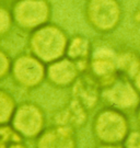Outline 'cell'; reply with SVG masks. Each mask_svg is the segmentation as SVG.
Instances as JSON below:
<instances>
[{
	"label": "cell",
	"instance_id": "1",
	"mask_svg": "<svg viewBox=\"0 0 140 148\" xmlns=\"http://www.w3.org/2000/svg\"><path fill=\"white\" fill-rule=\"evenodd\" d=\"M69 38L61 27L49 22L29 33L27 47L34 56L48 65L66 56Z\"/></svg>",
	"mask_w": 140,
	"mask_h": 148
},
{
	"label": "cell",
	"instance_id": "2",
	"mask_svg": "<svg viewBox=\"0 0 140 148\" xmlns=\"http://www.w3.org/2000/svg\"><path fill=\"white\" fill-rule=\"evenodd\" d=\"M92 132L100 144H123L130 132L129 120L124 111L106 106L95 113Z\"/></svg>",
	"mask_w": 140,
	"mask_h": 148
},
{
	"label": "cell",
	"instance_id": "3",
	"mask_svg": "<svg viewBox=\"0 0 140 148\" xmlns=\"http://www.w3.org/2000/svg\"><path fill=\"white\" fill-rule=\"evenodd\" d=\"M124 11L120 0H85L84 18L93 31L105 35L120 27Z\"/></svg>",
	"mask_w": 140,
	"mask_h": 148
},
{
	"label": "cell",
	"instance_id": "4",
	"mask_svg": "<svg viewBox=\"0 0 140 148\" xmlns=\"http://www.w3.org/2000/svg\"><path fill=\"white\" fill-rule=\"evenodd\" d=\"M11 11L16 27L26 33L49 23L53 13L49 0H18Z\"/></svg>",
	"mask_w": 140,
	"mask_h": 148
},
{
	"label": "cell",
	"instance_id": "5",
	"mask_svg": "<svg viewBox=\"0 0 140 148\" xmlns=\"http://www.w3.org/2000/svg\"><path fill=\"white\" fill-rule=\"evenodd\" d=\"M47 66L31 52L21 53L13 59L11 78L23 89H35L46 79Z\"/></svg>",
	"mask_w": 140,
	"mask_h": 148
},
{
	"label": "cell",
	"instance_id": "6",
	"mask_svg": "<svg viewBox=\"0 0 140 148\" xmlns=\"http://www.w3.org/2000/svg\"><path fill=\"white\" fill-rule=\"evenodd\" d=\"M88 71L99 82L102 90L113 85L120 76L117 66V49L105 44L93 46Z\"/></svg>",
	"mask_w": 140,
	"mask_h": 148
},
{
	"label": "cell",
	"instance_id": "7",
	"mask_svg": "<svg viewBox=\"0 0 140 148\" xmlns=\"http://www.w3.org/2000/svg\"><path fill=\"white\" fill-rule=\"evenodd\" d=\"M24 138L36 139L45 130V112L37 103L24 101L18 104L10 123Z\"/></svg>",
	"mask_w": 140,
	"mask_h": 148
},
{
	"label": "cell",
	"instance_id": "8",
	"mask_svg": "<svg viewBox=\"0 0 140 148\" xmlns=\"http://www.w3.org/2000/svg\"><path fill=\"white\" fill-rule=\"evenodd\" d=\"M102 100L107 106L120 111H136L140 104V95L131 80L120 76L113 85L102 90Z\"/></svg>",
	"mask_w": 140,
	"mask_h": 148
},
{
	"label": "cell",
	"instance_id": "9",
	"mask_svg": "<svg viewBox=\"0 0 140 148\" xmlns=\"http://www.w3.org/2000/svg\"><path fill=\"white\" fill-rule=\"evenodd\" d=\"M80 75L78 65L67 56L47 65L46 80L55 88H71Z\"/></svg>",
	"mask_w": 140,
	"mask_h": 148
},
{
	"label": "cell",
	"instance_id": "10",
	"mask_svg": "<svg viewBox=\"0 0 140 148\" xmlns=\"http://www.w3.org/2000/svg\"><path fill=\"white\" fill-rule=\"evenodd\" d=\"M71 97L78 100L89 112H92L102 100V88L90 71H85L80 75L71 87Z\"/></svg>",
	"mask_w": 140,
	"mask_h": 148
},
{
	"label": "cell",
	"instance_id": "11",
	"mask_svg": "<svg viewBox=\"0 0 140 148\" xmlns=\"http://www.w3.org/2000/svg\"><path fill=\"white\" fill-rule=\"evenodd\" d=\"M76 132L69 126L53 124L36 138L35 148H77Z\"/></svg>",
	"mask_w": 140,
	"mask_h": 148
},
{
	"label": "cell",
	"instance_id": "12",
	"mask_svg": "<svg viewBox=\"0 0 140 148\" xmlns=\"http://www.w3.org/2000/svg\"><path fill=\"white\" fill-rule=\"evenodd\" d=\"M89 113L90 112L78 100L71 97L61 109L54 113L52 116L53 124L69 126L77 131L87 124Z\"/></svg>",
	"mask_w": 140,
	"mask_h": 148
},
{
	"label": "cell",
	"instance_id": "13",
	"mask_svg": "<svg viewBox=\"0 0 140 148\" xmlns=\"http://www.w3.org/2000/svg\"><path fill=\"white\" fill-rule=\"evenodd\" d=\"M93 44L87 36L74 34L69 38L66 56L78 65L81 74L89 70Z\"/></svg>",
	"mask_w": 140,
	"mask_h": 148
},
{
	"label": "cell",
	"instance_id": "14",
	"mask_svg": "<svg viewBox=\"0 0 140 148\" xmlns=\"http://www.w3.org/2000/svg\"><path fill=\"white\" fill-rule=\"evenodd\" d=\"M117 66L120 76L132 80L140 69V53L130 47L117 49Z\"/></svg>",
	"mask_w": 140,
	"mask_h": 148
},
{
	"label": "cell",
	"instance_id": "15",
	"mask_svg": "<svg viewBox=\"0 0 140 148\" xmlns=\"http://www.w3.org/2000/svg\"><path fill=\"white\" fill-rule=\"evenodd\" d=\"M18 108L14 97L8 90H0V125L10 124Z\"/></svg>",
	"mask_w": 140,
	"mask_h": 148
},
{
	"label": "cell",
	"instance_id": "16",
	"mask_svg": "<svg viewBox=\"0 0 140 148\" xmlns=\"http://www.w3.org/2000/svg\"><path fill=\"white\" fill-rule=\"evenodd\" d=\"M14 20L10 8L1 5L0 8V35L1 38H5L14 27Z\"/></svg>",
	"mask_w": 140,
	"mask_h": 148
},
{
	"label": "cell",
	"instance_id": "17",
	"mask_svg": "<svg viewBox=\"0 0 140 148\" xmlns=\"http://www.w3.org/2000/svg\"><path fill=\"white\" fill-rule=\"evenodd\" d=\"M13 60L11 56L7 53V51L1 48L0 51V78L1 80L5 79L8 76L11 75Z\"/></svg>",
	"mask_w": 140,
	"mask_h": 148
},
{
	"label": "cell",
	"instance_id": "18",
	"mask_svg": "<svg viewBox=\"0 0 140 148\" xmlns=\"http://www.w3.org/2000/svg\"><path fill=\"white\" fill-rule=\"evenodd\" d=\"M124 148H140V130L130 131L123 143Z\"/></svg>",
	"mask_w": 140,
	"mask_h": 148
},
{
	"label": "cell",
	"instance_id": "19",
	"mask_svg": "<svg viewBox=\"0 0 140 148\" xmlns=\"http://www.w3.org/2000/svg\"><path fill=\"white\" fill-rule=\"evenodd\" d=\"M0 148H27L24 140H19V142H12L5 145V146H0Z\"/></svg>",
	"mask_w": 140,
	"mask_h": 148
},
{
	"label": "cell",
	"instance_id": "20",
	"mask_svg": "<svg viewBox=\"0 0 140 148\" xmlns=\"http://www.w3.org/2000/svg\"><path fill=\"white\" fill-rule=\"evenodd\" d=\"M132 84H134V86L136 87V89H137V91L139 92L140 95V69L138 70V73L136 74V76L132 78Z\"/></svg>",
	"mask_w": 140,
	"mask_h": 148
},
{
	"label": "cell",
	"instance_id": "21",
	"mask_svg": "<svg viewBox=\"0 0 140 148\" xmlns=\"http://www.w3.org/2000/svg\"><path fill=\"white\" fill-rule=\"evenodd\" d=\"M96 148H124L123 144H100Z\"/></svg>",
	"mask_w": 140,
	"mask_h": 148
},
{
	"label": "cell",
	"instance_id": "22",
	"mask_svg": "<svg viewBox=\"0 0 140 148\" xmlns=\"http://www.w3.org/2000/svg\"><path fill=\"white\" fill-rule=\"evenodd\" d=\"M132 19H134V21L136 23H140V5L134 11V16H132Z\"/></svg>",
	"mask_w": 140,
	"mask_h": 148
},
{
	"label": "cell",
	"instance_id": "23",
	"mask_svg": "<svg viewBox=\"0 0 140 148\" xmlns=\"http://www.w3.org/2000/svg\"><path fill=\"white\" fill-rule=\"evenodd\" d=\"M136 117H137V122H138V124H139L140 126V104L136 109Z\"/></svg>",
	"mask_w": 140,
	"mask_h": 148
},
{
	"label": "cell",
	"instance_id": "24",
	"mask_svg": "<svg viewBox=\"0 0 140 148\" xmlns=\"http://www.w3.org/2000/svg\"><path fill=\"white\" fill-rule=\"evenodd\" d=\"M2 1H3V2H12V3H13V2H16L18 0H2Z\"/></svg>",
	"mask_w": 140,
	"mask_h": 148
}]
</instances>
